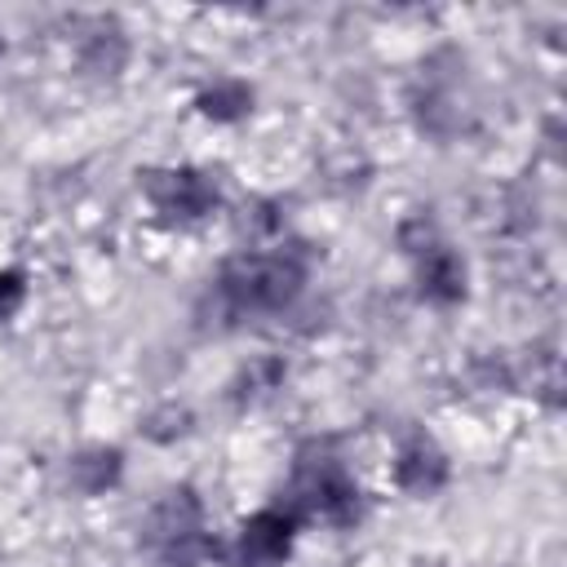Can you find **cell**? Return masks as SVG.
Instances as JSON below:
<instances>
[{"label":"cell","mask_w":567,"mask_h":567,"mask_svg":"<svg viewBox=\"0 0 567 567\" xmlns=\"http://www.w3.org/2000/svg\"><path fill=\"white\" fill-rule=\"evenodd\" d=\"M142 190L164 221H199L217 208V186L199 168H151Z\"/></svg>","instance_id":"4"},{"label":"cell","mask_w":567,"mask_h":567,"mask_svg":"<svg viewBox=\"0 0 567 567\" xmlns=\"http://www.w3.org/2000/svg\"><path fill=\"white\" fill-rule=\"evenodd\" d=\"M27 297V284H22V270H0V319H9Z\"/></svg>","instance_id":"12"},{"label":"cell","mask_w":567,"mask_h":567,"mask_svg":"<svg viewBox=\"0 0 567 567\" xmlns=\"http://www.w3.org/2000/svg\"><path fill=\"white\" fill-rule=\"evenodd\" d=\"M75 49H80V66L93 71V75H115L124 66V58H128L124 31L115 22H106V18H93L89 22V35H80Z\"/></svg>","instance_id":"8"},{"label":"cell","mask_w":567,"mask_h":567,"mask_svg":"<svg viewBox=\"0 0 567 567\" xmlns=\"http://www.w3.org/2000/svg\"><path fill=\"white\" fill-rule=\"evenodd\" d=\"M120 474H124V456H120V447H84V452H75L71 465H66L71 487L84 492V496H97V492L115 487Z\"/></svg>","instance_id":"9"},{"label":"cell","mask_w":567,"mask_h":567,"mask_svg":"<svg viewBox=\"0 0 567 567\" xmlns=\"http://www.w3.org/2000/svg\"><path fill=\"white\" fill-rule=\"evenodd\" d=\"M195 106H199L208 120L230 124V120H239V115L252 111V89H248L244 80H213V84L195 97Z\"/></svg>","instance_id":"10"},{"label":"cell","mask_w":567,"mask_h":567,"mask_svg":"<svg viewBox=\"0 0 567 567\" xmlns=\"http://www.w3.org/2000/svg\"><path fill=\"white\" fill-rule=\"evenodd\" d=\"M306 261L297 252H239L217 275V297L230 315H275L297 301Z\"/></svg>","instance_id":"1"},{"label":"cell","mask_w":567,"mask_h":567,"mask_svg":"<svg viewBox=\"0 0 567 567\" xmlns=\"http://www.w3.org/2000/svg\"><path fill=\"white\" fill-rule=\"evenodd\" d=\"M159 416H164L168 425H142V430H146V439L168 443V439H177V434H186V430H190V412H186V408H164ZM146 421H151V416H146Z\"/></svg>","instance_id":"11"},{"label":"cell","mask_w":567,"mask_h":567,"mask_svg":"<svg viewBox=\"0 0 567 567\" xmlns=\"http://www.w3.org/2000/svg\"><path fill=\"white\" fill-rule=\"evenodd\" d=\"M416 284H421V297L434 301V306H452L465 297V261L439 239L434 248H425L416 257Z\"/></svg>","instance_id":"7"},{"label":"cell","mask_w":567,"mask_h":567,"mask_svg":"<svg viewBox=\"0 0 567 567\" xmlns=\"http://www.w3.org/2000/svg\"><path fill=\"white\" fill-rule=\"evenodd\" d=\"M292 532H297V518L275 505V509H257L230 540L226 558L230 567H284L288 549H292Z\"/></svg>","instance_id":"5"},{"label":"cell","mask_w":567,"mask_h":567,"mask_svg":"<svg viewBox=\"0 0 567 567\" xmlns=\"http://www.w3.org/2000/svg\"><path fill=\"white\" fill-rule=\"evenodd\" d=\"M142 540L168 563V567H199L204 558L217 554V545L204 536V505L190 487H168L146 523H142Z\"/></svg>","instance_id":"3"},{"label":"cell","mask_w":567,"mask_h":567,"mask_svg":"<svg viewBox=\"0 0 567 567\" xmlns=\"http://www.w3.org/2000/svg\"><path fill=\"white\" fill-rule=\"evenodd\" d=\"M394 483L408 496H434L447 483V456L430 439H408L394 456Z\"/></svg>","instance_id":"6"},{"label":"cell","mask_w":567,"mask_h":567,"mask_svg":"<svg viewBox=\"0 0 567 567\" xmlns=\"http://www.w3.org/2000/svg\"><path fill=\"white\" fill-rule=\"evenodd\" d=\"M284 509L301 523V518H323L337 527H350L363 509L354 478L346 474V465L337 456H328L319 443L301 447L297 465H292V483L284 496Z\"/></svg>","instance_id":"2"}]
</instances>
